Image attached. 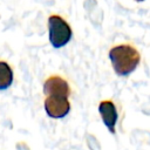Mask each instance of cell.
<instances>
[{
  "label": "cell",
  "instance_id": "277c9868",
  "mask_svg": "<svg viewBox=\"0 0 150 150\" xmlns=\"http://www.w3.org/2000/svg\"><path fill=\"white\" fill-rule=\"evenodd\" d=\"M43 93L46 96H57V97H69L70 87L63 77L59 75H52L43 82Z\"/></svg>",
  "mask_w": 150,
  "mask_h": 150
},
{
  "label": "cell",
  "instance_id": "6da1fadb",
  "mask_svg": "<svg viewBox=\"0 0 150 150\" xmlns=\"http://www.w3.org/2000/svg\"><path fill=\"white\" fill-rule=\"evenodd\" d=\"M108 56L114 71L118 76L130 75L137 68L141 61L139 52L129 43H121L111 47Z\"/></svg>",
  "mask_w": 150,
  "mask_h": 150
},
{
  "label": "cell",
  "instance_id": "5b68a950",
  "mask_svg": "<svg viewBox=\"0 0 150 150\" xmlns=\"http://www.w3.org/2000/svg\"><path fill=\"white\" fill-rule=\"evenodd\" d=\"M98 112H100L102 121H103L104 125L107 127V129L111 134H115L118 114H117V109H116L114 102L110 100L101 101L98 104Z\"/></svg>",
  "mask_w": 150,
  "mask_h": 150
},
{
  "label": "cell",
  "instance_id": "7a4b0ae2",
  "mask_svg": "<svg viewBox=\"0 0 150 150\" xmlns=\"http://www.w3.org/2000/svg\"><path fill=\"white\" fill-rule=\"evenodd\" d=\"M48 34L49 42L54 48L64 47L73 36L70 25L60 15L52 14L48 18Z\"/></svg>",
  "mask_w": 150,
  "mask_h": 150
},
{
  "label": "cell",
  "instance_id": "3957f363",
  "mask_svg": "<svg viewBox=\"0 0 150 150\" xmlns=\"http://www.w3.org/2000/svg\"><path fill=\"white\" fill-rule=\"evenodd\" d=\"M43 105L47 115L52 118H62L70 111V102L67 97L46 96Z\"/></svg>",
  "mask_w": 150,
  "mask_h": 150
},
{
  "label": "cell",
  "instance_id": "52a82bcc",
  "mask_svg": "<svg viewBox=\"0 0 150 150\" xmlns=\"http://www.w3.org/2000/svg\"><path fill=\"white\" fill-rule=\"evenodd\" d=\"M137 2H142V1H144V0H136Z\"/></svg>",
  "mask_w": 150,
  "mask_h": 150
},
{
  "label": "cell",
  "instance_id": "8992f818",
  "mask_svg": "<svg viewBox=\"0 0 150 150\" xmlns=\"http://www.w3.org/2000/svg\"><path fill=\"white\" fill-rule=\"evenodd\" d=\"M14 73L6 61H0V90H5L13 83Z\"/></svg>",
  "mask_w": 150,
  "mask_h": 150
}]
</instances>
